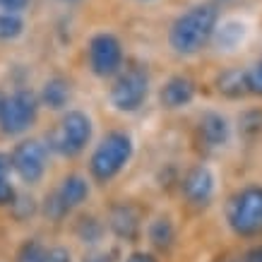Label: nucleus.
<instances>
[{"label":"nucleus","mask_w":262,"mask_h":262,"mask_svg":"<svg viewBox=\"0 0 262 262\" xmlns=\"http://www.w3.org/2000/svg\"><path fill=\"white\" fill-rule=\"evenodd\" d=\"M216 19L219 15L214 5H195L188 12H183L168 32V41L173 51L183 56L198 53L216 32Z\"/></svg>","instance_id":"f257e3e1"},{"label":"nucleus","mask_w":262,"mask_h":262,"mask_svg":"<svg viewBox=\"0 0 262 262\" xmlns=\"http://www.w3.org/2000/svg\"><path fill=\"white\" fill-rule=\"evenodd\" d=\"M133 140L125 133H111L101 140V144L92 154V176L96 181H111L120 173V168L130 161Z\"/></svg>","instance_id":"f03ea898"},{"label":"nucleus","mask_w":262,"mask_h":262,"mask_svg":"<svg viewBox=\"0 0 262 262\" xmlns=\"http://www.w3.org/2000/svg\"><path fill=\"white\" fill-rule=\"evenodd\" d=\"M229 224L238 236L253 238L262 233V185H250L229 202Z\"/></svg>","instance_id":"7ed1b4c3"},{"label":"nucleus","mask_w":262,"mask_h":262,"mask_svg":"<svg viewBox=\"0 0 262 262\" xmlns=\"http://www.w3.org/2000/svg\"><path fill=\"white\" fill-rule=\"evenodd\" d=\"M89 137H92V120L82 111H70L56 127L51 137V147L63 157H75L87 147Z\"/></svg>","instance_id":"20e7f679"},{"label":"nucleus","mask_w":262,"mask_h":262,"mask_svg":"<svg viewBox=\"0 0 262 262\" xmlns=\"http://www.w3.org/2000/svg\"><path fill=\"white\" fill-rule=\"evenodd\" d=\"M149 92V77L142 68H127L125 72H120V77L116 80L111 89V101L118 111H137L142 101L147 99Z\"/></svg>","instance_id":"39448f33"},{"label":"nucleus","mask_w":262,"mask_h":262,"mask_svg":"<svg viewBox=\"0 0 262 262\" xmlns=\"http://www.w3.org/2000/svg\"><path fill=\"white\" fill-rule=\"evenodd\" d=\"M36 96L32 92H17L10 99H5L0 108V130L5 135H19L36 118Z\"/></svg>","instance_id":"423d86ee"},{"label":"nucleus","mask_w":262,"mask_h":262,"mask_svg":"<svg viewBox=\"0 0 262 262\" xmlns=\"http://www.w3.org/2000/svg\"><path fill=\"white\" fill-rule=\"evenodd\" d=\"M120 63H123V48L113 34H96L89 41V65L94 75L108 77L118 70Z\"/></svg>","instance_id":"0eeeda50"},{"label":"nucleus","mask_w":262,"mask_h":262,"mask_svg":"<svg viewBox=\"0 0 262 262\" xmlns=\"http://www.w3.org/2000/svg\"><path fill=\"white\" fill-rule=\"evenodd\" d=\"M12 168H15L19 178L27 183H36L46 171V144H41L39 140H27L19 142L12 151Z\"/></svg>","instance_id":"6e6552de"},{"label":"nucleus","mask_w":262,"mask_h":262,"mask_svg":"<svg viewBox=\"0 0 262 262\" xmlns=\"http://www.w3.org/2000/svg\"><path fill=\"white\" fill-rule=\"evenodd\" d=\"M89 195V188H87V181L82 176H68L60 185V190L48 200L46 205V212H51L53 216H63L65 212H70L72 207L82 205Z\"/></svg>","instance_id":"1a4fd4ad"},{"label":"nucleus","mask_w":262,"mask_h":262,"mask_svg":"<svg viewBox=\"0 0 262 262\" xmlns=\"http://www.w3.org/2000/svg\"><path fill=\"white\" fill-rule=\"evenodd\" d=\"M183 192L192 205H207L214 195V176L207 166H195L183 178Z\"/></svg>","instance_id":"9d476101"},{"label":"nucleus","mask_w":262,"mask_h":262,"mask_svg":"<svg viewBox=\"0 0 262 262\" xmlns=\"http://www.w3.org/2000/svg\"><path fill=\"white\" fill-rule=\"evenodd\" d=\"M200 140L205 142V147L214 149V147H222L229 140V123L219 116V113H205L200 118Z\"/></svg>","instance_id":"9b49d317"},{"label":"nucleus","mask_w":262,"mask_h":262,"mask_svg":"<svg viewBox=\"0 0 262 262\" xmlns=\"http://www.w3.org/2000/svg\"><path fill=\"white\" fill-rule=\"evenodd\" d=\"M111 229L116 236L125 241L137 238V233H140V214L130 205H116L111 209Z\"/></svg>","instance_id":"f8f14e48"},{"label":"nucleus","mask_w":262,"mask_h":262,"mask_svg":"<svg viewBox=\"0 0 262 262\" xmlns=\"http://www.w3.org/2000/svg\"><path fill=\"white\" fill-rule=\"evenodd\" d=\"M192 94H195V87L188 77H171L161 89V103L168 108H181L192 101Z\"/></svg>","instance_id":"ddd939ff"},{"label":"nucleus","mask_w":262,"mask_h":262,"mask_svg":"<svg viewBox=\"0 0 262 262\" xmlns=\"http://www.w3.org/2000/svg\"><path fill=\"white\" fill-rule=\"evenodd\" d=\"M216 87L224 96H231V99H238L248 92V80H246V72L241 70H226L219 75L216 80Z\"/></svg>","instance_id":"4468645a"},{"label":"nucleus","mask_w":262,"mask_h":262,"mask_svg":"<svg viewBox=\"0 0 262 262\" xmlns=\"http://www.w3.org/2000/svg\"><path fill=\"white\" fill-rule=\"evenodd\" d=\"M214 34H216V46L224 48V51H231V48H236L241 41L246 39V24L238 22V19H231V22L222 24Z\"/></svg>","instance_id":"2eb2a0df"},{"label":"nucleus","mask_w":262,"mask_h":262,"mask_svg":"<svg viewBox=\"0 0 262 262\" xmlns=\"http://www.w3.org/2000/svg\"><path fill=\"white\" fill-rule=\"evenodd\" d=\"M43 103L51 106V108H63L68 99H70V87H68V82L56 77V80H48L43 84V94H41Z\"/></svg>","instance_id":"dca6fc26"},{"label":"nucleus","mask_w":262,"mask_h":262,"mask_svg":"<svg viewBox=\"0 0 262 262\" xmlns=\"http://www.w3.org/2000/svg\"><path fill=\"white\" fill-rule=\"evenodd\" d=\"M149 238L161 250L171 248V243H173V226H171V222L168 219H157L149 229Z\"/></svg>","instance_id":"f3484780"},{"label":"nucleus","mask_w":262,"mask_h":262,"mask_svg":"<svg viewBox=\"0 0 262 262\" xmlns=\"http://www.w3.org/2000/svg\"><path fill=\"white\" fill-rule=\"evenodd\" d=\"M22 29H24V22L17 12H3L0 15V41L17 39L22 34Z\"/></svg>","instance_id":"a211bd4d"},{"label":"nucleus","mask_w":262,"mask_h":262,"mask_svg":"<svg viewBox=\"0 0 262 262\" xmlns=\"http://www.w3.org/2000/svg\"><path fill=\"white\" fill-rule=\"evenodd\" d=\"M46 257V250L36 243V241H27L22 248H19V262H43Z\"/></svg>","instance_id":"6ab92c4d"},{"label":"nucleus","mask_w":262,"mask_h":262,"mask_svg":"<svg viewBox=\"0 0 262 262\" xmlns=\"http://www.w3.org/2000/svg\"><path fill=\"white\" fill-rule=\"evenodd\" d=\"M77 233H80V238L84 241V243H94V241L101 236V226H99L94 219H82Z\"/></svg>","instance_id":"aec40b11"},{"label":"nucleus","mask_w":262,"mask_h":262,"mask_svg":"<svg viewBox=\"0 0 262 262\" xmlns=\"http://www.w3.org/2000/svg\"><path fill=\"white\" fill-rule=\"evenodd\" d=\"M246 80H248V92L262 96V60L255 63L253 68L246 72Z\"/></svg>","instance_id":"412c9836"},{"label":"nucleus","mask_w":262,"mask_h":262,"mask_svg":"<svg viewBox=\"0 0 262 262\" xmlns=\"http://www.w3.org/2000/svg\"><path fill=\"white\" fill-rule=\"evenodd\" d=\"M3 205H15V188L8 181L0 183V207Z\"/></svg>","instance_id":"4be33fe9"},{"label":"nucleus","mask_w":262,"mask_h":262,"mask_svg":"<svg viewBox=\"0 0 262 262\" xmlns=\"http://www.w3.org/2000/svg\"><path fill=\"white\" fill-rule=\"evenodd\" d=\"M43 262H70V253L65 248H53V250H46Z\"/></svg>","instance_id":"5701e85b"},{"label":"nucleus","mask_w":262,"mask_h":262,"mask_svg":"<svg viewBox=\"0 0 262 262\" xmlns=\"http://www.w3.org/2000/svg\"><path fill=\"white\" fill-rule=\"evenodd\" d=\"M29 5V0H0V8L5 12H19Z\"/></svg>","instance_id":"b1692460"},{"label":"nucleus","mask_w":262,"mask_h":262,"mask_svg":"<svg viewBox=\"0 0 262 262\" xmlns=\"http://www.w3.org/2000/svg\"><path fill=\"white\" fill-rule=\"evenodd\" d=\"M10 166H12V161H10L8 154H0V183L5 181V176H8Z\"/></svg>","instance_id":"393cba45"},{"label":"nucleus","mask_w":262,"mask_h":262,"mask_svg":"<svg viewBox=\"0 0 262 262\" xmlns=\"http://www.w3.org/2000/svg\"><path fill=\"white\" fill-rule=\"evenodd\" d=\"M243 262H262V248H253V250H248Z\"/></svg>","instance_id":"a878e982"},{"label":"nucleus","mask_w":262,"mask_h":262,"mask_svg":"<svg viewBox=\"0 0 262 262\" xmlns=\"http://www.w3.org/2000/svg\"><path fill=\"white\" fill-rule=\"evenodd\" d=\"M125 262H157V260H154L149 253H133Z\"/></svg>","instance_id":"bb28decb"},{"label":"nucleus","mask_w":262,"mask_h":262,"mask_svg":"<svg viewBox=\"0 0 262 262\" xmlns=\"http://www.w3.org/2000/svg\"><path fill=\"white\" fill-rule=\"evenodd\" d=\"M84 262H113V260L108 253H94V255H89V257H84Z\"/></svg>","instance_id":"cd10ccee"},{"label":"nucleus","mask_w":262,"mask_h":262,"mask_svg":"<svg viewBox=\"0 0 262 262\" xmlns=\"http://www.w3.org/2000/svg\"><path fill=\"white\" fill-rule=\"evenodd\" d=\"M3 103H5V96L0 94V108H3Z\"/></svg>","instance_id":"c85d7f7f"},{"label":"nucleus","mask_w":262,"mask_h":262,"mask_svg":"<svg viewBox=\"0 0 262 262\" xmlns=\"http://www.w3.org/2000/svg\"><path fill=\"white\" fill-rule=\"evenodd\" d=\"M70 3H72V0H70Z\"/></svg>","instance_id":"c756f323"}]
</instances>
